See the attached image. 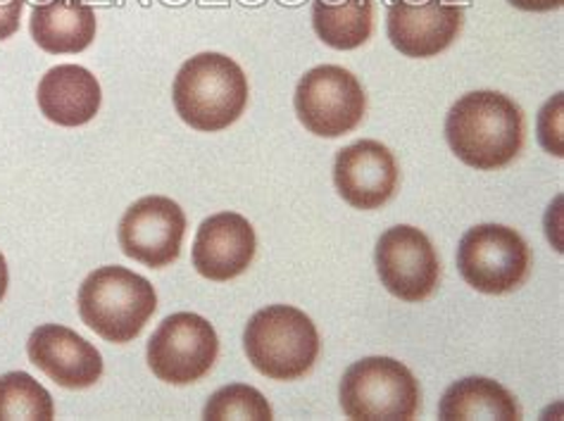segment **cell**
<instances>
[{"label": "cell", "mask_w": 564, "mask_h": 421, "mask_svg": "<svg viewBox=\"0 0 564 421\" xmlns=\"http://www.w3.org/2000/svg\"><path fill=\"white\" fill-rule=\"evenodd\" d=\"M524 133L522 108L498 91H471L445 117L451 150L481 172L508 168L522 153Z\"/></svg>", "instance_id": "cell-1"}, {"label": "cell", "mask_w": 564, "mask_h": 421, "mask_svg": "<svg viewBox=\"0 0 564 421\" xmlns=\"http://www.w3.org/2000/svg\"><path fill=\"white\" fill-rule=\"evenodd\" d=\"M176 115L205 133L229 129L248 105L246 72L221 53L193 55L176 72L172 86Z\"/></svg>", "instance_id": "cell-2"}, {"label": "cell", "mask_w": 564, "mask_h": 421, "mask_svg": "<svg viewBox=\"0 0 564 421\" xmlns=\"http://www.w3.org/2000/svg\"><path fill=\"white\" fill-rule=\"evenodd\" d=\"M82 322L108 343H131L141 336L158 310L153 283L124 267H100L79 289Z\"/></svg>", "instance_id": "cell-3"}, {"label": "cell", "mask_w": 564, "mask_h": 421, "mask_svg": "<svg viewBox=\"0 0 564 421\" xmlns=\"http://www.w3.org/2000/svg\"><path fill=\"white\" fill-rule=\"evenodd\" d=\"M243 345L248 363L274 381L301 379L319 357L317 326L291 305H270L252 314Z\"/></svg>", "instance_id": "cell-4"}, {"label": "cell", "mask_w": 564, "mask_h": 421, "mask_svg": "<svg viewBox=\"0 0 564 421\" xmlns=\"http://www.w3.org/2000/svg\"><path fill=\"white\" fill-rule=\"evenodd\" d=\"M420 400V381L393 357H365L340 381V408L348 419L408 421L417 414Z\"/></svg>", "instance_id": "cell-5"}, {"label": "cell", "mask_w": 564, "mask_h": 421, "mask_svg": "<svg viewBox=\"0 0 564 421\" xmlns=\"http://www.w3.org/2000/svg\"><path fill=\"white\" fill-rule=\"evenodd\" d=\"M457 269L479 293L505 295L527 281L531 252L527 240L514 229L502 224H479L459 240Z\"/></svg>", "instance_id": "cell-6"}, {"label": "cell", "mask_w": 564, "mask_h": 421, "mask_svg": "<svg viewBox=\"0 0 564 421\" xmlns=\"http://www.w3.org/2000/svg\"><path fill=\"white\" fill-rule=\"evenodd\" d=\"M303 127L322 139H338L358 129L367 112L365 88L352 72L338 65L310 69L293 96Z\"/></svg>", "instance_id": "cell-7"}, {"label": "cell", "mask_w": 564, "mask_h": 421, "mask_svg": "<svg viewBox=\"0 0 564 421\" xmlns=\"http://www.w3.org/2000/svg\"><path fill=\"white\" fill-rule=\"evenodd\" d=\"M217 331L193 312L172 314L148 341V365L160 381L172 386L200 381L217 363Z\"/></svg>", "instance_id": "cell-8"}, {"label": "cell", "mask_w": 564, "mask_h": 421, "mask_svg": "<svg viewBox=\"0 0 564 421\" xmlns=\"http://www.w3.org/2000/svg\"><path fill=\"white\" fill-rule=\"evenodd\" d=\"M377 272L391 295L405 303H422L436 291L441 262L424 231L400 224L379 238Z\"/></svg>", "instance_id": "cell-9"}, {"label": "cell", "mask_w": 564, "mask_h": 421, "mask_svg": "<svg viewBox=\"0 0 564 421\" xmlns=\"http://www.w3.org/2000/svg\"><path fill=\"white\" fill-rule=\"evenodd\" d=\"M186 234L184 209L165 195H145L120 222V246L127 258L151 269L176 262Z\"/></svg>", "instance_id": "cell-10"}, {"label": "cell", "mask_w": 564, "mask_h": 421, "mask_svg": "<svg viewBox=\"0 0 564 421\" xmlns=\"http://www.w3.org/2000/svg\"><path fill=\"white\" fill-rule=\"evenodd\" d=\"M465 8L453 0H393L386 32L405 57H436L463 32Z\"/></svg>", "instance_id": "cell-11"}, {"label": "cell", "mask_w": 564, "mask_h": 421, "mask_svg": "<svg viewBox=\"0 0 564 421\" xmlns=\"http://www.w3.org/2000/svg\"><path fill=\"white\" fill-rule=\"evenodd\" d=\"M398 164L379 141H358L338 150L334 160V184L355 209H377L393 198L398 188Z\"/></svg>", "instance_id": "cell-12"}, {"label": "cell", "mask_w": 564, "mask_h": 421, "mask_svg": "<svg viewBox=\"0 0 564 421\" xmlns=\"http://www.w3.org/2000/svg\"><path fill=\"white\" fill-rule=\"evenodd\" d=\"M32 365L69 390L91 388L102 376V357L94 343L63 324H41L26 341Z\"/></svg>", "instance_id": "cell-13"}, {"label": "cell", "mask_w": 564, "mask_h": 421, "mask_svg": "<svg viewBox=\"0 0 564 421\" xmlns=\"http://www.w3.org/2000/svg\"><path fill=\"white\" fill-rule=\"evenodd\" d=\"M258 250L256 229L236 213H219L200 224L191 260L196 272L210 281H231L250 267Z\"/></svg>", "instance_id": "cell-14"}, {"label": "cell", "mask_w": 564, "mask_h": 421, "mask_svg": "<svg viewBox=\"0 0 564 421\" xmlns=\"http://www.w3.org/2000/svg\"><path fill=\"white\" fill-rule=\"evenodd\" d=\"M43 117L57 127L88 125L100 110L102 91L91 72L82 65H57L43 74L36 91Z\"/></svg>", "instance_id": "cell-15"}, {"label": "cell", "mask_w": 564, "mask_h": 421, "mask_svg": "<svg viewBox=\"0 0 564 421\" xmlns=\"http://www.w3.org/2000/svg\"><path fill=\"white\" fill-rule=\"evenodd\" d=\"M32 39L51 55H77L96 39V10L84 0H43L32 10Z\"/></svg>", "instance_id": "cell-16"}, {"label": "cell", "mask_w": 564, "mask_h": 421, "mask_svg": "<svg viewBox=\"0 0 564 421\" xmlns=\"http://www.w3.org/2000/svg\"><path fill=\"white\" fill-rule=\"evenodd\" d=\"M438 419H522L519 404L508 388L486 376H469L445 390L438 404Z\"/></svg>", "instance_id": "cell-17"}, {"label": "cell", "mask_w": 564, "mask_h": 421, "mask_svg": "<svg viewBox=\"0 0 564 421\" xmlns=\"http://www.w3.org/2000/svg\"><path fill=\"white\" fill-rule=\"evenodd\" d=\"M313 26L329 48H360L372 39L375 0H315Z\"/></svg>", "instance_id": "cell-18"}, {"label": "cell", "mask_w": 564, "mask_h": 421, "mask_svg": "<svg viewBox=\"0 0 564 421\" xmlns=\"http://www.w3.org/2000/svg\"><path fill=\"white\" fill-rule=\"evenodd\" d=\"M55 417V404L46 388L32 374L10 371L0 376V419H43Z\"/></svg>", "instance_id": "cell-19"}, {"label": "cell", "mask_w": 564, "mask_h": 421, "mask_svg": "<svg viewBox=\"0 0 564 421\" xmlns=\"http://www.w3.org/2000/svg\"><path fill=\"white\" fill-rule=\"evenodd\" d=\"M205 419H272L270 402L264 400L258 388L246 384H231L219 388L207 402L203 412Z\"/></svg>", "instance_id": "cell-20"}, {"label": "cell", "mask_w": 564, "mask_h": 421, "mask_svg": "<svg viewBox=\"0 0 564 421\" xmlns=\"http://www.w3.org/2000/svg\"><path fill=\"white\" fill-rule=\"evenodd\" d=\"M24 0H0V41L18 34Z\"/></svg>", "instance_id": "cell-21"}, {"label": "cell", "mask_w": 564, "mask_h": 421, "mask_svg": "<svg viewBox=\"0 0 564 421\" xmlns=\"http://www.w3.org/2000/svg\"><path fill=\"white\" fill-rule=\"evenodd\" d=\"M510 6L524 12H551L564 6V0H508Z\"/></svg>", "instance_id": "cell-22"}, {"label": "cell", "mask_w": 564, "mask_h": 421, "mask_svg": "<svg viewBox=\"0 0 564 421\" xmlns=\"http://www.w3.org/2000/svg\"><path fill=\"white\" fill-rule=\"evenodd\" d=\"M8 283H10V274H8V262L3 258V252H0V303H3V298L8 293Z\"/></svg>", "instance_id": "cell-23"}]
</instances>
